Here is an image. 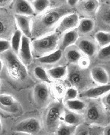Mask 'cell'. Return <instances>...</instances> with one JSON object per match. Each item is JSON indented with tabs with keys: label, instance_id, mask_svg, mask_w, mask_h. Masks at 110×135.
Segmentation results:
<instances>
[{
	"label": "cell",
	"instance_id": "36",
	"mask_svg": "<svg viewBox=\"0 0 110 135\" xmlns=\"http://www.w3.org/2000/svg\"><path fill=\"white\" fill-rule=\"evenodd\" d=\"M89 135H103V128H101V126L89 125Z\"/></svg>",
	"mask_w": 110,
	"mask_h": 135
},
{
	"label": "cell",
	"instance_id": "5",
	"mask_svg": "<svg viewBox=\"0 0 110 135\" xmlns=\"http://www.w3.org/2000/svg\"><path fill=\"white\" fill-rule=\"evenodd\" d=\"M60 35L56 32L37 37L31 41V51L35 59L48 54L58 48V42Z\"/></svg>",
	"mask_w": 110,
	"mask_h": 135
},
{
	"label": "cell",
	"instance_id": "33",
	"mask_svg": "<svg viewBox=\"0 0 110 135\" xmlns=\"http://www.w3.org/2000/svg\"><path fill=\"white\" fill-rule=\"evenodd\" d=\"M79 96V92L78 90L72 86L68 87L64 92V101L66 100H72L77 99Z\"/></svg>",
	"mask_w": 110,
	"mask_h": 135
},
{
	"label": "cell",
	"instance_id": "30",
	"mask_svg": "<svg viewBox=\"0 0 110 135\" xmlns=\"http://www.w3.org/2000/svg\"><path fill=\"white\" fill-rule=\"evenodd\" d=\"M76 126L69 125L64 122L60 123L54 132V135H73L76 131Z\"/></svg>",
	"mask_w": 110,
	"mask_h": 135
},
{
	"label": "cell",
	"instance_id": "3",
	"mask_svg": "<svg viewBox=\"0 0 110 135\" xmlns=\"http://www.w3.org/2000/svg\"><path fill=\"white\" fill-rule=\"evenodd\" d=\"M84 121L89 125L106 126L109 124V114L97 99H90L84 110Z\"/></svg>",
	"mask_w": 110,
	"mask_h": 135
},
{
	"label": "cell",
	"instance_id": "41",
	"mask_svg": "<svg viewBox=\"0 0 110 135\" xmlns=\"http://www.w3.org/2000/svg\"><path fill=\"white\" fill-rule=\"evenodd\" d=\"M103 135H110V125L107 124L103 128Z\"/></svg>",
	"mask_w": 110,
	"mask_h": 135
},
{
	"label": "cell",
	"instance_id": "23",
	"mask_svg": "<svg viewBox=\"0 0 110 135\" xmlns=\"http://www.w3.org/2000/svg\"><path fill=\"white\" fill-rule=\"evenodd\" d=\"M62 118H63L64 123L69 125L76 126V127L85 123L84 117L83 114L67 110L65 108L62 114Z\"/></svg>",
	"mask_w": 110,
	"mask_h": 135
},
{
	"label": "cell",
	"instance_id": "2",
	"mask_svg": "<svg viewBox=\"0 0 110 135\" xmlns=\"http://www.w3.org/2000/svg\"><path fill=\"white\" fill-rule=\"evenodd\" d=\"M66 79L70 86L76 88L80 93L94 85L89 69L80 67L77 64H67Z\"/></svg>",
	"mask_w": 110,
	"mask_h": 135
},
{
	"label": "cell",
	"instance_id": "42",
	"mask_svg": "<svg viewBox=\"0 0 110 135\" xmlns=\"http://www.w3.org/2000/svg\"><path fill=\"white\" fill-rule=\"evenodd\" d=\"M2 68H3V63H2V59L0 57V73L2 70Z\"/></svg>",
	"mask_w": 110,
	"mask_h": 135
},
{
	"label": "cell",
	"instance_id": "7",
	"mask_svg": "<svg viewBox=\"0 0 110 135\" xmlns=\"http://www.w3.org/2000/svg\"><path fill=\"white\" fill-rule=\"evenodd\" d=\"M41 123L35 118H30L20 121L15 125L13 131L25 134L36 135L41 131Z\"/></svg>",
	"mask_w": 110,
	"mask_h": 135
},
{
	"label": "cell",
	"instance_id": "45",
	"mask_svg": "<svg viewBox=\"0 0 110 135\" xmlns=\"http://www.w3.org/2000/svg\"><path fill=\"white\" fill-rule=\"evenodd\" d=\"M27 1H28V2H32V1H34V0H27Z\"/></svg>",
	"mask_w": 110,
	"mask_h": 135
},
{
	"label": "cell",
	"instance_id": "25",
	"mask_svg": "<svg viewBox=\"0 0 110 135\" xmlns=\"http://www.w3.org/2000/svg\"><path fill=\"white\" fill-rule=\"evenodd\" d=\"M64 108L67 110L81 114L82 112H84L87 107V103L86 102L83 100L75 99L64 101Z\"/></svg>",
	"mask_w": 110,
	"mask_h": 135
},
{
	"label": "cell",
	"instance_id": "28",
	"mask_svg": "<svg viewBox=\"0 0 110 135\" xmlns=\"http://www.w3.org/2000/svg\"><path fill=\"white\" fill-rule=\"evenodd\" d=\"M22 35H23L22 32L18 29H16L12 33V37H11V41H9L10 46H11V50H12L16 55L18 54L19 48H20Z\"/></svg>",
	"mask_w": 110,
	"mask_h": 135
},
{
	"label": "cell",
	"instance_id": "1",
	"mask_svg": "<svg viewBox=\"0 0 110 135\" xmlns=\"http://www.w3.org/2000/svg\"><path fill=\"white\" fill-rule=\"evenodd\" d=\"M74 12L66 5L49 8L41 14L35 15L31 19V39H36L54 31L60 20Z\"/></svg>",
	"mask_w": 110,
	"mask_h": 135
},
{
	"label": "cell",
	"instance_id": "35",
	"mask_svg": "<svg viewBox=\"0 0 110 135\" xmlns=\"http://www.w3.org/2000/svg\"><path fill=\"white\" fill-rule=\"evenodd\" d=\"M11 49L10 42L6 38H0V54Z\"/></svg>",
	"mask_w": 110,
	"mask_h": 135
},
{
	"label": "cell",
	"instance_id": "14",
	"mask_svg": "<svg viewBox=\"0 0 110 135\" xmlns=\"http://www.w3.org/2000/svg\"><path fill=\"white\" fill-rule=\"evenodd\" d=\"M18 59L22 64L25 66H28L32 64L34 57L32 55L31 51V39L22 35V42L20 45V48L18 50V53L17 54Z\"/></svg>",
	"mask_w": 110,
	"mask_h": 135
},
{
	"label": "cell",
	"instance_id": "34",
	"mask_svg": "<svg viewBox=\"0 0 110 135\" xmlns=\"http://www.w3.org/2000/svg\"><path fill=\"white\" fill-rule=\"evenodd\" d=\"M89 125L86 123H83L76 127V131L73 135H89Z\"/></svg>",
	"mask_w": 110,
	"mask_h": 135
},
{
	"label": "cell",
	"instance_id": "15",
	"mask_svg": "<svg viewBox=\"0 0 110 135\" xmlns=\"http://www.w3.org/2000/svg\"><path fill=\"white\" fill-rule=\"evenodd\" d=\"M110 85H93L87 89L79 93V96L82 99H97L101 98L106 93H109Z\"/></svg>",
	"mask_w": 110,
	"mask_h": 135
},
{
	"label": "cell",
	"instance_id": "40",
	"mask_svg": "<svg viewBox=\"0 0 110 135\" xmlns=\"http://www.w3.org/2000/svg\"><path fill=\"white\" fill-rule=\"evenodd\" d=\"M13 0H0V8H4L8 6L12 2Z\"/></svg>",
	"mask_w": 110,
	"mask_h": 135
},
{
	"label": "cell",
	"instance_id": "19",
	"mask_svg": "<svg viewBox=\"0 0 110 135\" xmlns=\"http://www.w3.org/2000/svg\"><path fill=\"white\" fill-rule=\"evenodd\" d=\"M78 38H79V35L76 28L66 31L65 33L62 34L60 37L58 49L64 51L66 47L75 44Z\"/></svg>",
	"mask_w": 110,
	"mask_h": 135
},
{
	"label": "cell",
	"instance_id": "8",
	"mask_svg": "<svg viewBox=\"0 0 110 135\" xmlns=\"http://www.w3.org/2000/svg\"><path fill=\"white\" fill-rule=\"evenodd\" d=\"M75 45L82 52V54L88 59L95 57L97 51L99 49L94 38L89 37V36L79 37Z\"/></svg>",
	"mask_w": 110,
	"mask_h": 135
},
{
	"label": "cell",
	"instance_id": "46",
	"mask_svg": "<svg viewBox=\"0 0 110 135\" xmlns=\"http://www.w3.org/2000/svg\"><path fill=\"white\" fill-rule=\"evenodd\" d=\"M0 89H1V81H0Z\"/></svg>",
	"mask_w": 110,
	"mask_h": 135
},
{
	"label": "cell",
	"instance_id": "32",
	"mask_svg": "<svg viewBox=\"0 0 110 135\" xmlns=\"http://www.w3.org/2000/svg\"><path fill=\"white\" fill-rule=\"evenodd\" d=\"M11 23L7 18L4 15H0V38H2V36L6 35L8 32Z\"/></svg>",
	"mask_w": 110,
	"mask_h": 135
},
{
	"label": "cell",
	"instance_id": "44",
	"mask_svg": "<svg viewBox=\"0 0 110 135\" xmlns=\"http://www.w3.org/2000/svg\"><path fill=\"white\" fill-rule=\"evenodd\" d=\"M2 131V124H1V121H0V133Z\"/></svg>",
	"mask_w": 110,
	"mask_h": 135
},
{
	"label": "cell",
	"instance_id": "6",
	"mask_svg": "<svg viewBox=\"0 0 110 135\" xmlns=\"http://www.w3.org/2000/svg\"><path fill=\"white\" fill-rule=\"evenodd\" d=\"M64 105L61 102L55 101L47 105L44 115V127L45 131L54 134L58 128L62 118Z\"/></svg>",
	"mask_w": 110,
	"mask_h": 135
},
{
	"label": "cell",
	"instance_id": "26",
	"mask_svg": "<svg viewBox=\"0 0 110 135\" xmlns=\"http://www.w3.org/2000/svg\"><path fill=\"white\" fill-rule=\"evenodd\" d=\"M32 74L34 76V77L37 80H38L40 83H51V79L49 77L47 70L40 66V65H37L32 70Z\"/></svg>",
	"mask_w": 110,
	"mask_h": 135
},
{
	"label": "cell",
	"instance_id": "24",
	"mask_svg": "<svg viewBox=\"0 0 110 135\" xmlns=\"http://www.w3.org/2000/svg\"><path fill=\"white\" fill-rule=\"evenodd\" d=\"M47 74L51 79L61 80L66 77L67 74V65H59L55 66L47 70Z\"/></svg>",
	"mask_w": 110,
	"mask_h": 135
},
{
	"label": "cell",
	"instance_id": "37",
	"mask_svg": "<svg viewBox=\"0 0 110 135\" xmlns=\"http://www.w3.org/2000/svg\"><path fill=\"white\" fill-rule=\"evenodd\" d=\"M110 95L109 93H106V95H104L103 96L101 97V100H100V102L102 103L104 108L109 112V108H110Z\"/></svg>",
	"mask_w": 110,
	"mask_h": 135
},
{
	"label": "cell",
	"instance_id": "4",
	"mask_svg": "<svg viewBox=\"0 0 110 135\" xmlns=\"http://www.w3.org/2000/svg\"><path fill=\"white\" fill-rule=\"evenodd\" d=\"M0 57L6 67L8 76L16 82H24L27 79L28 71L26 66L11 49L0 54Z\"/></svg>",
	"mask_w": 110,
	"mask_h": 135
},
{
	"label": "cell",
	"instance_id": "9",
	"mask_svg": "<svg viewBox=\"0 0 110 135\" xmlns=\"http://www.w3.org/2000/svg\"><path fill=\"white\" fill-rule=\"evenodd\" d=\"M33 99L37 106L44 107L49 104L51 99V89L47 83H39L34 87Z\"/></svg>",
	"mask_w": 110,
	"mask_h": 135
},
{
	"label": "cell",
	"instance_id": "12",
	"mask_svg": "<svg viewBox=\"0 0 110 135\" xmlns=\"http://www.w3.org/2000/svg\"><path fill=\"white\" fill-rule=\"evenodd\" d=\"M100 2L99 0H80L76 6V13L83 18L95 17L99 8Z\"/></svg>",
	"mask_w": 110,
	"mask_h": 135
},
{
	"label": "cell",
	"instance_id": "31",
	"mask_svg": "<svg viewBox=\"0 0 110 135\" xmlns=\"http://www.w3.org/2000/svg\"><path fill=\"white\" fill-rule=\"evenodd\" d=\"M110 47L109 45L100 47L95 54L97 60L104 63H109L110 60Z\"/></svg>",
	"mask_w": 110,
	"mask_h": 135
},
{
	"label": "cell",
	"instance_id": "27",
	"mask_svg": "<svg viewBox=\"0 0 110 135\" xmlns=\"http://www.w3.org/2000/svg\"><path fill=\"white\" fill-rule=\"evenodd\" d=\"M94 40L99 48L105 47V46H107V45H109L110 33L109 31H98L94 35Z\"/></svg>",
	"mask_w": 110,
	"mask_h": 135
},
{
	"label": "cell",
	"instance_id": "17",
	"mask_svg": "<svg viewBox=\"0 0 110 135\" xmlns=\"http://www.w3.org/2000/svg\"><path fill=\"white\" fill-rule=\"evenodd\" d=\"M31 19L32 16L14 15V20L17 25V28L22 35L31 39Z\"/></svg>",
	"mask_w": 110,
	"mask_h": 135
},
{
	"label": "cell",
	"instance_id": "11",
	"mask_svg": "<svg viewBox=\"0 0 110 135\" xmlns=\"http://www.w3.org/2000/svg\"><path fill=\"white\" fill-rule=\"evenodd\" d=\"M80 18V17L76 12H72L64 15L58 22L56 28L54 30V32L61 35L62 34L66 31L75 29L78 25Z\"/></svg>",
	"mask_w": 110,
	"mask_h": 135
},
{
	"label": "cell",
	"instance_id": "43",
	"mask_svg": "<svg viewBox=\"0 0 110 135\" xmlns=\"http://www.w3.org/2000/svg\"><path fill=\"white\" fill-rule=\"evenodd\" d=\"M99 2H108L109 0H99Z\"/></svg>",
	"mask_w": 110,
	"mask_h": 135
},
{
	"label": "cell",
	"instance_id": "10",
	"mask_svg": "<svg viewBox=\"0 0 110 135\" xmlns=\"http://www.w3.org/2000/svg\"><path fill=\"white\" fill-rule=\"evenodd\" d=\"M110 9L109 2L100 3L99 8L95 14L96 21H95V28L99 31H104L109 32L110 25Z\"/></svg>",
	"mask_w": 110,
	"mask_h": 135
},
{
	"label": "cell",
	"instance_id": "22",
	"mask_svg": "<svg viewBox=\"0 0 110 135\" xmlns=\"http://www.w3.org/2000/svg\"><path fill=\"white\" fill-rule=\"evenodd\" d=\"M76 30L79 37L89 36L95 30V20L92 18H81Z\"/></svg>",
	"mask_w": 110,
	"mask_h": 135
},
{
	"label": "cell",
	"instance_id": "18",
	"mask_svg": "<svg viewBox=\"0 0 110 135\" xmlns=\"http://www.w3.org/2000/svg\"><path fill=\"white\" fill-rule=\"evenodd\" d=\"M0 109L8 113H16L19 110V104L12 95L0 94Z\"/></svg>",
	"mask_w": 110,
	"mask_h": 135
},
{
	"label": "cell",
	"instance_id": "39",
	"mask_svg": "<svg viewBox=\"0 0 110 135\" xmlns=\"http://www.w3.org/2000/svg\"><path fill=\"white\" fill-rule=\"evenodd\" d=\"M66 0H50L51 5V2L54 3V5H55L54 7H56V6H64V5H66Z\"/></svg>",
	"mask_w": 110,
	"mask_h": 135
},
{
	"label": "cell",
	"instance_id": "16",
	"mask_svg": "<svg viewBox=\"0 0 110 135\" xmlns=\"http://www.w3.org/2000/svg\"><path fill=\"white\" fill-rule=\"evenodd\" d=\"M91 78L97 85L109 84V71L103 66L95 65L89 69Z\"/></svg>",
	"mask_w": 110,
	"mask_h": 135
},
{
	"label": "cell",
	"instance_id": "13",
	"mask_svg": "<svg viewBox=\"0 0 110 135\" xmlns=\"http://www.w3.org/2000/svg\"><path fill=\"white\" fill-rule=\"evenodd\" d=\"M35 60L37 65H40L43 67L47 66L48 68L63 65L61 64V62H66L64 57V53L60 49H57L48 54L36 58Z\"/></svg>",
	"mask_w": 110,
	"mask_h": 135
},
{
	"label": "cell",
	"instance_id": "38",
	"mask_svg": "<svg viewBox=\"0 0 110 135\" xmlns=\"http://www.w3.org/2000/svg\"><path fill=\"white\" fill-rule=\"evenodd\" d=\"M79 2H80V0H66V4L67 6H69L70 8H71L72 9H73L74 8L76 7Z\"/></svg>",
	"mask_w": 110,
	"mask_h": 135
},
{
	"label": "cell",
	"instance_id": "21",
	"mask_svg": "<svg viewBox=\"0 0 110 135\" xmlns=\"http://www.w3.org/2000/svg\"><path fill=\"white\" fill-rule=\"evenodd\" d=\"M12 9L16 15L34 16L35 13L31 2L27 0H13Z\"/></svg>",
	"mask_w": 110,
	"mask_h": 135
},
{
	"label": "cell",
	"instance_id": "20",
	"mask_svg": "<svg viewBox=\"0 0 110 135\" xmlns=\"http://www.w3.org/2000/svg\"><path fill=\"white\" fill-rule=\"evenodd\" d=\"M63 53L64 60L67 64H78L81 60L85 57L75 44L66 47Z\"/></svg>",
	"mask_w": 110,
	"mask_h": 135
},
{
	"label": "cell",
	"instance_id": "29",
	"mask_svg": "<svg viewBox=\"0 0 110 135\" xmlns=\"http://www.w3.org/2000/svg\"><path fill=\"white\" fill-rule=\"evenodd\" d=\"M31 4L35 15L41 14L51 8L50 0H34Z\"/></svg>",
	"mask_w": 110,
	"mask_h": 135
}]
</instances>
